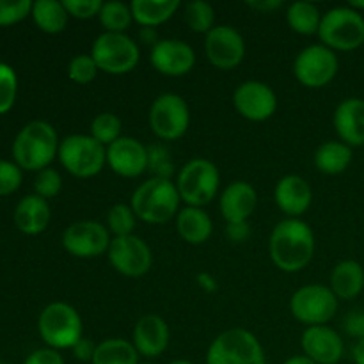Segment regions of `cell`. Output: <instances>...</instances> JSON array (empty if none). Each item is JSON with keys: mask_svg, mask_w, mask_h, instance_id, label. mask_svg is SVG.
I'll use <instances>...</instances> for the list:
<instances>
[{"mask_svg": "<svg viewBox=\"0 0 364 364\" xmlns=\"http://www.w3.org/2000/svg\"><path fill=\"white\" fill-rule=\"evenodd\" d=\"M258 205V194L247 181H233L220 196V213L228 224L247 223Z\"/></svg>", "mask_w": 364, "mask_h": 364, "instance_id": "cell-22", "label": "cell"}, {"mask_svg": "<svg viewBox=\"0 0 364 364\" xmlns=\"http://www.w3.org/2000/svg\"><path fill=\"white\" fill-rule=\"evenodd\" d=\"M287 20L291 31L302 36L318 34L322 16L315 4L311 2H294L287 11Z\"/></svg>", "mask_w": 364, "mask_h": 364, "instance_id": "cell-31", "label": "cell"}, {"mask_svg": "<svg viewBox=\"0 0 364 364\" xmlns=\"http://www.w3.org/2000/svg\"><path fill=\"white\" fill-rule=\"evenodd\" d=\"M318 36L323 46L350 52L364 43V18L352 7H334L322 16Z\"/></svg>", "mask_w": 364, "mask_h": 364, "instance_id": "cell-6", "label": "cell"}, {"mask_svg": "<svg viewBox=\"0 0 364 364\" xmlns=\"http://www.w3.org/2000/svg\"><path fill=\"white\" fill-rule=\"evenodd\" d=\"M50 223V206L39 196H25L14 210V224L25 235H39Z\"/></svg>", "mask_w": 364, "mask_h": 364, "instance_id": "cell-24", "label": "cell"}, {"mask_svg": "<svg viewBox=\"0 0 364 364\" xmlns=\"http://www.w3.org/2000/svg\"><path fill=\"white\" fill-rule=\"evenodd\" d=\"M281 0H255V2H247L251 9L259 11V13H267V11H274L281 7Z\"/></svg>", "mask_w": 364, "mask_h": 364, "instance_id": "cell-46", "label": "cell"}, {"mask_svg": "<svg viewBox=\"0 0 364 364\" xmlns=\"http://www.w3.org/2000/svg\"><path fill=\"white\" fill-rule=\"evenodd\" d=\"M290 311L299 322L309 327L326 326L338 311V297L323 284L299 288L290 301Z\"/></svg>", "mask_w": 364, "mask_h": 364, "instance_id": "cell-10", "label": "cell"}, {"mask_svg": "<svg viewBox=\"0 0 364 364\" xmlns=\"http://www.w3.org/2000/svg\"><path fill=\"white\" fill-rule=\"evenodd\" d=\"M91 57L103 73L124 75L135 70L141 59V52H139L137 43L127 34L103 32L95 39Z\"/></svg>", "mask_w": 364, "mask_h": 364, "instance_id": "cell-9", "label": "cell"}, {"mask_svg": "<svg viewBox=\"0 0 364 364\" xmlns=\"http://www.w3.org/2000/svg\"><path fill=\"white\" fill-rule=\"evenodd\" d=\"M142 364H151V363H142Z\"/></svg>", "mask_w": 364, "mask_h": 364, "instance_id": "cell-52", "label": "cell"}, {"mask_svg": "<svg viewBox=\"0 0 364 364\" xmlns=\"http://www.w3.org/2000/svg\"><path fill=\"white\" fill-rule=\"evenodd\" d=\"M198 283L201 284V288L205 291H215L217 290V281L213 279L212 276H210V274H206V272H201L198 276Z\"/></svg>", "mask_w": 364, "mask_h": 364, "instance_id": "cell-47", "label": "cell"}, {"mask_svg": "<svg viewBox=\"0 0 364 364\" xmlns=\"http://www.w3.org/2000/svg\"><path fill=\"white\" fill-rule=\"evenodd\" d=\"M233 105L242 117L249 121H267L277 109V98L272 89L258 80L244 82L233 95Z\"/></svg>", "mask_w": 364, "mask_h": 364, "instance_id": "cell-16", "label": "cell"}, {"mask_svg": "<svg viewBox=\"0 0 364 364\" xmlns=\"http://www.w3.org/2000/svg\"><path fill=\"white\" fill-rule=\"evenodd\" d=\"M343 329L348 336L358 338L359 341L364 340V311H350L347 318L343 320Z\"/></svg>", "mask_w": 364, "mask_h": 364, "instance_id": "cell-42", "label": "cell"}, {"mask_svg": "<svg viewBox=\"0 0 364 364\" xmlns=\"http://www.w3.org/2000/svg\"><path fill=\"white\" fill-rule=\"evenodd\" d=\"M38 327L43 341L53 350L73 348L84 338L80 315L66 302H53L46 306L39 315Z\"/></svg>", "mask_w": 364, "mask_h": 364, "instance_id": "cell-4", "label": "cell"}, {"mask_svg": "<svg viewBox=\"0 0 364 364\" xmlns=\"http://www.w3.org/2000/svg\"><path fill=\"white\" fill-rule=\"evenodd\" d=\"M191 124V110L180 95L166 92L153 102L149 110V127L156 137L176 141L183 137Z\"/></svg>", "mask_w": 364, "mask_h": 364, "instance_id": "cell-11", "label": "cell"}, {"mask_svg": "<svg viewBox=\"0 0 364 364\" xmlns=\"http://www.w3.org/2000/svg\"><path fill=\"white\" fill-rule=\"evenodd\" d=\"M364 288V269L354 259H345L334 267L331 274V290L338 299L358 297Z\"/></svg>", "mask_w": 364, "mask_h": 364, "instance_id": "cell-26", "label": "cell"}, {"mask_svg": "<svg viewBox=\"0 0 364 364\" xmlns=\"http://www.w3.org/2000/svg\"><path fill=\"white\" fill-rule=\"evenodd\" d=\"M334 128L347 146H364V100L347 98L334 112Z\"/></svg>", "mask_w": 364, "mask_h": 364, "instance_id": "cell-23", "label": "cell"}, {"mask_svg": "<svg viewBox=\"0 0 364 364\" xmlns=\"http://www.w3.org/2000/svg\"><path fill=\"white\" fill-rule=\"evenodd\" d=\"M21 171L16 164L0 160V196H9L21 185Z\"/></svg>", "mask_w": 364, "mask_h": 364, "instance_id": "cell-40", "label": "cell"}, {"mask_svg": "<svg viewBox=\"0 0 364 364\" xmlns=\"http://www.w3.org/2000/svg\"><path fill=\"white\" fill-rule=\"evenodd\" d=\"M151 66L167 77H181L192 71L196 53L188 43L181 39H162L151 48Z\"/></svg>", "mask_w": 364, "mask_h": 364, "instance_id": "cell-17", "label": "cell"}, {"mask_svg": "<svg viewBox=\"0 0 364 364\" xmlns=\"http://www.w3.org/2000/svg\"><path fill=\"white\" fill-rule=\"evenodd\" d=\"M23 364H64V359L53 348H39V350L32 352Z\"/></svg>", "mask_w": 364, "mask_h": 364, "instance_id": "cell-43", "label": "cell"}, {"mask_svg": "<svg viewBox=\"0 0 364 364\" xmlns=\"http://www.w3.org/2000/svg\"><path fill=\"white\" fill-rule=\"evenodd\" d=\"M180 194L176 185L167 178H149L135 188L132 196V210L135 217L148 224H166L180 213Z\"/></svg>", "mask_w": 364, "mask_h": 364, "instance_id": "cell-3", "label": "cell"}, {"mask_svg": "<svg viewBox=\"0 0 364 364\" xmlns=\"http://www.w3.org/2000/svg\"><path fill=\"white\" fill-rule=\"evenodd\" d=\"M18 78L11 66L0 63V114H6L13 109L16 100Z\"/></svg>", "mask_w": 364, "mask_h": 364, "instance_id": "cell-36", "label": "cell"}, {"mask_svg": "<svg viewBox=\"0 0 364 364\" xmlns=\"http://www.w3.org/2000/svg\"><path fill=\"white\" fill-rule=\"evenodd\" d=\"M68 14L78 20H89L100 14L103 2L102 0H64Z\"/></svg>", "mask_w": 364, "mask_h": 364, "instance_id": "cell-41", "label": "cell"}, {"mask_svg": "<svg viewBox=\"0 0 364 364\" xmlns=\"http://www.w3.org/2000/svg\"><path fill=\"white\" fill-rule=\"evenodd\" d=\"M185 21L188 27L199 34H208L213 28L215 11L205 0H192L185 6Z\"/></svg>", "mask_w": 364, "mask_h": 364, "instance_id": "cell-33", "label": "cell"}, {"mask_svg": "<svg viewBox=\"0 0 364 364\" xmlns=\"http://www.w3.org/2000/svg\"><path fill=\"white\" fill-rule=\"evenodd\" d=\"M110 231L95 220H80L66 228L63 245L75 258H96L109 251Z\"/></svg>", "mask_w": 364, "mask_h": 364, "instance_id": "cell-14", "label": "cell"}, {"mask_svg": "<svg viewBox=\"0 0 364 364\" xmlns=\"http://www.w3.org/2000/svg\"><path fill=\"white\" fill-rule=\"evenodd\" d=\"M31 14L36 25L46 34L63 32L68 25V18H70L64 4L55 2V0H38V2L32 4Z\"/></svg>", "mask_w": 364, "mask_h": 364, "instance_id": "cell-29", "label": "cell"}, {"mask_svg": "<svg viewBox=\"0 0 364 364\" xmlns=\"http://www.w3.org/2000/svg\"><path fill=\"white\" fill-rule=\"evenodd\" d=\"M301 345L304 355L316 364H338L343 358V341L331 327H308L302 334Z\"/></svg>", "mask_w": 364, "mask_h": 364, "instance_id": "cell-19", "label": "cell"}, {"mask_svg": "<svg viewBox=\"0 0 364 364\" xmlns=\"http://www.w3.org/2000/svg\"><path fill=\"white\" fill-rule=\"evenodd\" d=\"M249 224L247 223H235V224H228V237L231 238L233 242H244L249 238Z\"/></svg>", "mask_w": 364, "mask_h": 364, "instance_id": "cell-45", "label": "cell"}, {"mask_svg": "<svg viewBox=\"0 0 364 364\" xmlns=\"http://www.w3.org/2000/svg\"><path fill=\"white\" fill-rule=\"evenodd\" d=\"M220 176L215 164L206 159H194L185 164L178 174L176 188L181 201L188 206L201 208L215 198Z\"/></svg>", "mask_w": 364, "mask_h": 364, "instance_id": "cell-7", "label": "cell"}, {"mask_svg": "<svg viewBox=\"0 0 364 364\" xmlns=\"http://www.w3.org/2000/svg\"><path fill=\"white\" fill-rule=\"evenodd\" d=\"M274 198L281 212L287 213L290 219H299L311 206L313 191L304 178L290 174L276 185Z\"/></svg>", "mask_w": 364, "mask_h": 364, "instance_id": "cell-21", "label": "cell"}, {"mask_svg": "<svg viewBox=\"0 0 364 364\" xmlns=\"http://www.w3.org/2000/svg\"><path fill=\"white\" fill-rule=\"evenodd\" d=\"M0 364H6V363H0Z\"/></svg>", "mask_w": 364, "mask_h": 364, "instance_id": "cell-53", "label": "cell"}, {"mask_svg": "<svg viewBox=\"0 0 364 364\" xmlns=\"http://www.w3.org/2000/svg\"><path fill=\"white\" fill-rule=\"evenodd\" d=\"M132 16L142 27L162 25L180 9L178 0H134L130 4Z\"/></svg>", "mask_w": 364, "mask_h": 364, "instance_id": "cell-27", "label": "cell"}, {"mask_svg": "<svg viewBox=\"0 0 364 364\" xmlns=\"http://www.w3.org/2000/svg\"><path fill=\"white\" fill-rule=\"evenodd\" d=\"M59 160L64 169L77 178H92L107 162L105 146L91 135H70L59 144Z\"/></svg>", "mask_w": 364, "mask_h": 364, "instance_id": "cell-8", "label": "cell"}, {"mask_svg": "<svg viewBox=\"0 0 364 364\" xmlns=\"http://www.w3.org/2000/svg\"><path fill=\"white\" fill-rule=\"evenodd\" d=\"M205 52L210 63L219 70H233L244 60L245 43L240 32L231 25H219L206 34Z\"/></svg>", "mask_w": 364, "mask_h": 364, "instance_id": "cell-15", "label": "cell"}, {"mask_svg": "<svg viewBox=\"0 0 364 364\" xmlns=\"http://www.w3.org/2000/svg\"><path fill=\"white\" fill-rule=\"evenodd\" d=\"M92 364H139V352L130 341L112 338L96 345Z\"/></svg>", "mask_w": 364, "mask_h": 364, "instance_id": "cell-30", "label": "cell"}, {"mask_svg": "<svg viewBox=\"0 0 364 364\" xmlns=\"http://www.w3.org/2000/svg\"><path fill=\"white\" fill-rule=\"evenodd\" d=\"M91 137L102 146H110L121 139V119L112 112H103L92 119Z\"/></svg>", "mask_w": 364, "mask_h": 364, "instance_id": "cell-34", "label": "cell"}, {"mask_svg": "<svg viewBox=\"0 0 364 364\" xmlns=\"http://www.w3.org/2000/svg\"><path fill=\"white\" fill-rule=\"evenodd\" d=\"M169 364H192V363L183 361V359H178V361H173V363H169Z\"/></svg>", "mask_w": 364, "mask_h": 364, "instance_id": "cell-51", "label": "cell"}, {"mask_svg": "<svg viewBox=\"0 0 364 364\" xmlns=\"http://www.w3.org/2000/svg\"><path fill=\"white\" fill-rule=\"evenodd\" d=\"M32 13L31 0H16V2H6L0 0V27L18 23L27 14Z\"/></svg>", "mask_w": 364, "mask_h": 364, "instance_id": "cell-39", "label": "cell"}, {"mask_svg": "<svg viewBox=\"0 0 364 364\" xmlns=\"http://www.w3.org/2000/svg\"><path fill=\"white\" fill-rule=\"evenodd\" d=\"M348 7H352V9L359 13V9H364V0H350Z\"/></svg>", "mask_w": 364, "mask_h": 364, "instance_id": "cell-50", "label": "cell"}, {"mask_svg": "<svg viewBox=\"0 0 364 364\" xmlns=\"http://www.w3.org/2000/svg\"><path fill=\"white\" fill-rule=\"evenodd\" d=\"M352 358H354L355 364H364V340L358 341V345L352 350Z\"/></svg>", "mask_w": 364, "mask_h": 364, "instance_id": "cell-48", "label": "cell"}, {"mask_svg": "<svg viewBox=\"0 0 364 364\" xmlns=\"http://www.w3.org/2000/svg\"><path fill=\"white\" fill-rule=\"evenodd\" d=\"M95 350H96V345L92 343L91 340H87V338H82L80 341H78L77 345L73 347V354L75 358L78 359V361H91L92 363V358H95Z\"/></svg>", "mask_w": 364, "mask_h": 364, "instance_id": "cell-44", "label": "cell"}, {"mask_svg": "<svg viewBox=\"0 0 364 364\" xmlns=\"http://www.w3.org/2000/svg\"><path fill=\"white\" fill-rule=\"evenodd\" d=\"M352 164V148L345 142H323L315 153V166L323 174H341Z\"/></svg>", "mask_w": 364, "mask_h": 364, "instance_id": "cell-28", "label": "cell"}, {"mask_svg": "<svg viewBox=\"0 0 364 364\" xmlns=\"http://www.w3.org/2000/svg\"><path fill=\"white\" fill-rule=\"evenodd\" d=\"M206 364H265V354L255 334L233 327L212 341Z\"/></svg>", "mask_w": 364, "mask_h": 364, "instance_id": "cell-5", "label": "cell"}, {"mask_svg": "<svg viewBox=\"0 0 364 364\" xmlns=\"http://www.w3.org/2000/svg\"><path fill=\"white\" fill-rule=\"evenodd\" d=\"M169 327L159 315H144L134 329V347L144 358H159L169 345Z\"/></svg>", "mask_w": 364, "mask_h": 364, "instance_id": "cell-20", "label": "cell"}, {"mask_svg": "<svg viewBox=\"0 0 364 364\" xmlns=\"http://www.w3.org/2000/svg\"><path fill=\"white\" fill-rule=\"evenodd\" d=\"M109 262L121 276L141 277L151 269V249L142 238L135 235L128 237H114L107 251Z\"/></svg>", "mask_w": 364, "mask_h": 364, "instance_id": "cell-13", "label": "cell"}, {"mask_svg": "<svg viewBox=\"0 0 364 364\" xmlns=\"http://www.w3.org/2000/svg\"><path fill=\"white\" fill-rule=\"evenodd\" d=\"M59 153L55 128L46 121H32L21 128L13 144L14 162L20 169L43 171Z\"/></svg>", "mask_w": 364, "mask_h": 364, "instance_id": "cell-2", "label": "cell"}, {"mask_svg": "<svg viewBox=\"0 0 364 364\" xmlns=\"http://www.w3.org/2000/svg\"><path fill=\"white\" fill-rule=\"evenodd\" d=\"M60 187H63V178L60 174L57 173L55 169H46L39 171L38 176H36L34 181V191L36 196L43 199H50V198H55L57 194L60 192Z\"/></svg>", "mask_w": 364, "mask_h": 364, "instance_id": "cell-38", "label": "cell"}, {"mask_svg": "<svg viewBox=\"0 0 364 364\" xmlns=\"http://www.w3.org/2000/svg\"><path fill=\"white\" fill-rule=\"evenodd\" d=\"M98 16L105 32H114V34H124V31L130 27L132 20H134L130 6L117 2V0L103 4Z\"/></svg>", "mask_w": 364, "mask_h": 364, "instance_id": "cell-32", "label": "cell"}, {"mask_svg": "<svg viewBox=\"0 0 364 364\" xmlns=\"http://www.w3.org/2000/svg\"><path fill=\"white\" fill-rule=\"evenodd\" d=\"M269 251L277 269L290 274L299 272L311 263L315 255V235L304 220H281L270 235Z\"/></svg>", "mask_w": 364, "mask_h": 364, "instance_id": "cell-1", "label": "cell"}, {"mask_svg": "<svg viewBox=\"0 0 364 364\" xmlns=\"http://www.w3.org/2000/svg\"><path fill=\"white\" fill-rule=\"evenodd\" d=\"M68 75H70L71 80L75 84L85 85L89 82H92L98 75V66H96L95 59L91 55H75L73 59L70 60V66H68Z\"/></svg>", "mask_w": 364, "mask_h": 364, "instance_id": "cell-37", "label": "cell"}, {"mask_svg": "<svg viewBox=\"0 0 364 364\" xmlns=\"http://www.w3.org/2000/svg\"><path fill=\"white\" fill-rule=\"evenodd\" d=\"M284 364H316V363L311 361L308 355H294V358L287 359Z\"/></svg>", "mask_w": 364, "mask_h": 364, "instance_id": "cell-49", "label": "cell"}, {"mask_svg": "<svg viewBox=\"0 0 364 364\" xmlns=\"http://www.w3.org/2000/svg\"><path fill=\"white\" fill-rule=\"evenodd\" d=\"M176 230L180 237L188 244H205L210 237H212V219L208 213L203 208H194V206H187V208L180 210L176 217Z\"/></svg>", "mask_w": 364, "mask_h": 364, "instance_id": "cell-25", "label": "cell"}, {"mask_svg": "<svg viewBox=\"0 0 364 364\" xmlns=\"http://www.w3.org/2000/svg\"><path fill=\"white\" fill-rule=\"evenodd\" d=\"M107 230L110 233H114L116 237H128V235H134L135 230V213L132 210V206L119 205L112 206L107 215Z\"/></svg>", "mask_w": 364, "mask_h": 364, "instance_id": "cell-35", "label": "cell"}, {"mask_svg": "<svg viewBox=\"0 0 364 364\" xmlns=\"http://www.w3.org/2000/svg\"><path fill=\"white\" fill-rule=\"evenodd\" d=\"M107 164L119 176L137 178L148 169V149L137 139L121 137L107 148Z\"/></svg>", "mask_w": 364, "mask_h": 364, "instance_id": "cell-18", "label": "cell"}, {"mask_svg": "<svg viewBox=\"0 0 364 364\" xmlns=\"http://www.w3.org/2000/svg\"><path fill=\"white\" fill-rule=\"evenodd\" d=\"M338 57L323 45H311L302 50L294 64V73L302 85L320 89L329 84L338 73Z\"/></svg>", "mask_w": 364, "mask_h": 364, "instance_id": "cell-12", "label": "cell"}]
</instances>
